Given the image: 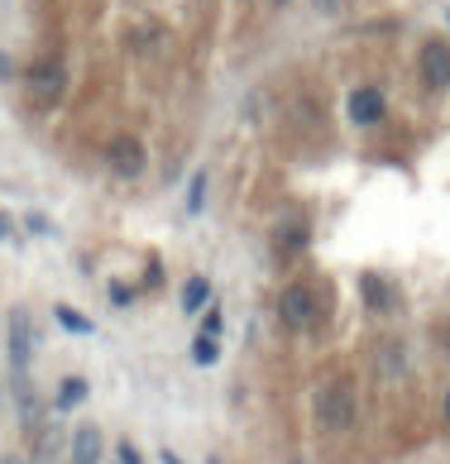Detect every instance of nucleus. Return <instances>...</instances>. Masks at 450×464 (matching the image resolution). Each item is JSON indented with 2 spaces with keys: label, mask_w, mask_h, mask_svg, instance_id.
<instances>
[{
  "label": "nucleus",
  "mask_w": 450,
  "mask_h": 464,
  "mask_svg": "<svg viewBox=\"0 0 450 464\" xmlns=\"http://www.w3.org/2000/svg\"><path fill=\"white\" fill-rule=\"evenodd\" d=\"M5 350H10V383H15V398H20V417H24V431H34V392H29V364H34V325L24 312H10L5 325Z\"/></svg>",
  "instance_id": "f257e3e1"
},
{
  "label": "nucleus",
  "mask_w": 450,
  "mask_h": 464,
  "mask_svg": "<svg viewBox=\"0 0 450 464\" xmlns=\"http://www.w3.org/2000/svg\"><path fill=\"white\" fill-rule=\"evenodd\" d=\"M350 421H355V392L345 378H326V383L317 388V426L326 436H340V431H350Z\"/></svg>",
  "instance_id": "f03ea898"
},
{
  "label": "nucleus",
  "mask_w": 450,
  "mask_h": 464,
  "mask_svg": "<svg viewBox=\"0 0 450 464\" xmlns=\"http://www.w3.org/2000/svg\"><path fill=\"white\" fill-rule=\"evenodd\" d=\"M279 316H283V325H288L292 335H311L321 325V297H317V287H307V283L283 287Z\"/></svg>",
  "instance_id": "7ed1b4c3"
},
{
  "label": "nucleus",
  "mask_w": 450,
  "mask_h": 464,
  "mask_svg": "<svg viewBox=\"0 0 450 464\" xmlns=\"http://www.w3.org/2000/svg\"><path fill=\"white\" fill-rule=\"evenodd\" d=\"M24 87H29V96L39 101V106H54V101L63 96V87H67L63 58H39V63L24 72Z\"/></svg>",
  "instance_id": "20e7f679"
},
{
  "label": "nucleus",
  "mask_w": 450,
  "mask_h": 464,
  "mask_svg": "<svg viewBox=\"0 0 450 464\" xmlns=\"http://www.w3.org/2000/svg\"><path fill=\"white\" fill-rule=\"evenodd\" d=\"M417 72H422V87L426 92H450V44L445 39H426L422 53H417Z\"/></svg>",
  "instance_id": "39448f33"
},
{
  "label": "nucleus",
  "mask_w": 450,
  "mask_h": 464,
  "mask_svg": "<svg viewBox=\"0 0 450 464\" xmlns=\"http://www.w3.org/2000/svg\"><path fill=\"white\" fill-rule=\"evenodd\" d=\"M345 115H350V125L374 130V125H384V115H388V96L378 87H355L345 96Z\"/></svg>",
  "instance_id": "423d86ee"
},
{
  "label": "nucleus",
  "mask_w": 450,
  "mask_h": 464,
  "mask_svg": "<svg viewBox=\"0 0 450 464\" xmlns=\"http://www.w3.org/2000/svg\"><path fill=\"white\" fill-rule=\"evenodd\" d=\"M106 163H111L115 178H140L144 163H149V153H144V144L134 140V134H115V140L106 144Z\"/></svg>",
  "instance_id": "0eeeda50"
},
{
  "label": "nucleus",
  "mask_w": 450,
  "mask_h": 464,
  "mask_svg": "<svg viewBox=\"0 0 450 464\" xmlns=\"http://www.w3.org/2000/svg\"><path fill=\"white\" fill-rule=\"evenodd\" d=\"M73 464H101V431H96V426H77V436H73Z\"/></svg>",
  "instance_id": "6e6552de"
},
{
  "label": "nucleus",
  "mask_w": 450,
  "mask_h": 464,
  "mask_svg": "<svg viewBox=\"0 0 450 464\" xmlns=\"http://www.w3.org/2000/svg\"><path fill=\"white\" fill-rule=\"evenodd\" d=\"M206 306H211V283H206V278H187V287H182V312L197 316V312H206Z\"/></svg>",
  "instance_id": "1a4fd4ad"
},
{
  "label": "nucleus",
  "mask_w": 450,
  "mask_h": 464,
  "mask_svg": "<svg viewBox=\"0 0 450 464\" xmlns=\"http://www.w3.org/2000/svg\"><path fill=\"white\" fill-rule=\"evenodd\" d=\"M77 402H86V378L82 373H73V378H63V383H58V407L73 411Z\"/></svg>",
  "instance_id": "9d476101"
},
{
  "label": "nucleus",
  "mask_w": 450,
  "mask_h": 464,
  "mask_svg": "<svg viewBox=\"0 0 450 464\" xmlns=\"http://www.w3.org/2000/svg\"><path fill=\"white\" fill-rule=\"evenodd\" d=\"M365 297H369V306H378V312H393V302H397L384 278H365Z\"/></svg>",
  "instance_id": "9b49d317"
},
{
  "label": "nucleus",
  "mask_w": 450,
  "mask_h": 464,
  "mask_svg": "<svg viewBox=\"0 0 450 464\" xmlns=\"http://www.w3.org/2000/svg\"><path fill=\"white\" fill-rule=\"evenodd\" d=\"M54 316L63 331H73V335H92V321H86L82 312H73V306H54Z\"/></svg>",
  "instance_id": "f8f14e48"
},
{
  "label": "nucleus",
  "mask_w": 450,
  "mask_h": 464,
  "mask_svg": "<svg viewBox=\"0 0 450 464\" xmlns=\"http://www.w3.org/2000/svg\"><path fill=\"white\" fill-rule=\"evenodd\" d=\"M192 359H197L201 369H211L216 359H220V345H216V335H197V340H192Z\"/></svg>",
  "instance_id": "ddd939ff"
},
{
  "label": "nucleus",
  "mask_w": 450,
  "mask_h": 464,
  "mask_svg": "<svg viewBox=\"0 0 450 464\" xmlns=\"http://www.w3.org/2000/svg\"><path fill=\"white\" fill-rule=\"evenodd\" d=\"M201 206H206V173H192V192H187V211H201Z\"/></svg>",
  "instance_id": "4468645a"
},
{
  "label": "nucleus",
  "mask_w": 450,
  "mask_h": 464,
  "mask_svg": "<svg viewBox=\"0 0 450 464\" xmlns=\"http://www.w3.org/2000/svg\"><path fill=\"white\" fill-rule=\"evenodd\" d=\"M201 316H206V321H201V335H216V340H220V331H225V316H220V306H206Z\"/></svg>",
  "instance_id": "2eb2a0df"
},
{
  "label": "nucleus",
  "mask_w": 450,
  "mask_h": 464,
  "mask_svg": "<svg viewBox=\"0 0 450 464\" xmlns=\"http://www.w3.org/2000/svg\"><path fill=\"white\" fill-rule=\"evenodd\" d=\"M120 464H140V455H134V445H130V440L120 445Z\"/></svg>",
  "instance_id": "dca6fc26"
},
{
  "label": "nucleus",
  "mask_w": 450,
  "mask_h": 464,
  "mask_svg": "<svg viewBox=\"0 0 450 464\" xmlns=\"http://www.w3.org/2000/svg\"><path fill=\"white\" fill-rule=\"evenodd\" d=\"M311 5H317L321 14H336V10H340V0H311Z\"/></svg>",
  "instance_id": "f3484780"
},
{
  "label": "nucleus",
  "mask_w": 450,
  "mask_h": 464,
  "mask_svg": "<svg viewBox=\"0 0 450 464\" xmlns=\"http://www.w3.org/2000/svg\"><path fill=\"white\" fill-rule=\"evenodd\" d=\"M0 239H15V230H10V220L0 216Z\"/></svg>",
  "instance_id": "a211bd4d"
},
{
  "label": "nucleus",
  "mask_w": 450,
  "mask_h": 464,
  "mask_svg": "<svg viewBox=\"0 0 450 464\" xmlns=\"http://www.w3.org/2000/svg\"><path fill=\"white\" fill-rule=\"evenodd\" d=\"M163 464H182L178 455H172V450H163Z\"/></svg>",
  "instance_id": "6ab92c4d"
},
{
  "label": "nucleus",
  "mask_w": 450,
  "mask_h": 464,
  "mask_svg": "<svg viewBox=\"0 0 450 464\" xmlns=\"http://www.w3.org/2000/svg\"><path fill=\"white\" fill-rule=\"evenodd\" d=\"M5 464H29V459H24V455H10V459H5Z\"/></svg>",
  "instance_id": "aec40b11"
},
{
  "label": "nucleus",
  "mask_w": 450,
  "mask_h": 464,
  "mask_svg": "<svg viewBox=\"0 0 450 464\" xmlns=\"http://www.w3.org/2000/svg\"><path fill=\"white\" fill-rule=\"evenodd\" d=\"M445 426H450V392H445Z\"/></svg>",
  "instance_id": "412c9836"
},
{
  "label": "nucleus",
  "mask_w": 450,
  "mask_h": 464,
  "mask_svg": "<svg viewBox=\"0 0 450 464\" xmlns=\"http://www.w3.org/2000/svg\"><path fill=\"white\" fill-rule=\"evenodd\" d=\"M279 5H288V0H279Z\"/></svg>",
  "instance_id": "4be33fe9"
}]
</instances>
